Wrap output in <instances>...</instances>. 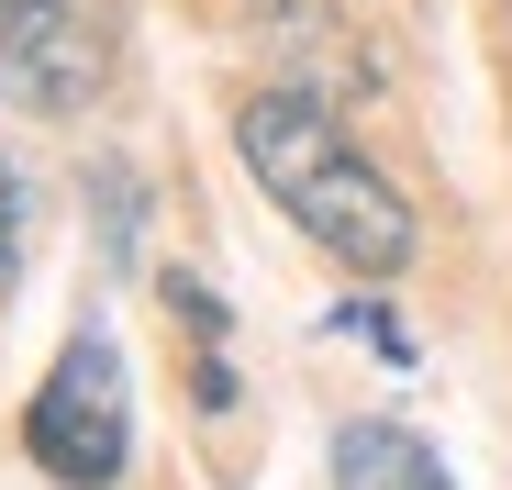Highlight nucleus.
<instances>
[{
    "label": "nucleus",
    "instance_id": "1",
    "mask_svg": "<svg viewBox=\"0 0 512 490\" xmlns=\"http://www.w3.org/2000/svg\"><path fill=\"white\" fill-rule=\"evenodd\" d=\"M234 156H245V179L268 190L323 257H346L357 279H401L412 268V201L357 156V134L312 90H256L234 112Z\"/></svg>",
    "mask_w": 512,
    "mask_h": 490
},
{
    "label": "nucleus",
    "instance_id": "2",
    "mask_svg": "<svg viewBox=\"0 0 512 490\" xmlns=\"http://www.w3.org/2000/svg\"><path fill=\"white\" fill-rule=\"evenodd\" d=\"M23 446L56 490H112L134 468V379H123V346L112 335H67L45 390L23 401Z\"/></svg>",
    "mask_w": 512,
    "mask_h": 490
},
{
    "label": "nucleus",
    "instance_id": "3",
    "mask_svg": "<svg viewBox=\"0 0 512 490\" xmlns=\"http://www.w3.org/2000/svg\"><path fill=\"white\" fill-rule=\"evenodd\" d=\"M123 56V0H0V101L12 112H90Z\"/></svg>",
    "mask_w": 512,
    "mask_h": 490
},
{
    "label": "nucleus",
    "instance_id": "4",
    "mask_svg": "<svg viewBox=\"0 0 512 490\" xmlns=\"http://www.w3.org/2000/svg\"><path fill=\"white\" fill-rule=\"evenodd\" d=\"M334 490H457V479H446V457L412 424L357 413V424H334Z\"/></svg>",
    "mask_w": 512,
    "mask_h": 490
},
{
    "label": "nucleus",
    "instance_id": "5",
    "mask_svg": "<svg viewBox=\"0 0 512 490\" xmlns=\"http://www.w3.org/2000/svg\"><path fill=\"white\" fill-rule=\"evenodd\" d=\"M23 234H34V201H23V179H12V156H0V290L23 279Z\"/></svg>",
    "mask_w": 512,
    "mask_h": 490
},
{
    "label": "nucleus",
    "instance_id": "6",
    "mask_svg": "<svg viewBox=\"0 0 512 490\" xmlns=\"http://www.w3.org/2000/svg\"><path fill=\"white\" fill-rule=\"evenodd\" d=\"M334 335H368V346H379L390 368H412V335H401V323H390L379 301H346V312H334Z\"/></svg>",
    "mask_w": 512,
    "mask_h": 490
},
{
    "label": "nucleus",
    "instance_id": "7",
    "mask_svg": "<svg viewBox=\"0 0 512 490\" xmlns=\"http://www.w3.org/2000/svg\"><path fill=\"white\" fill-rule=\"evenodd\" d=\"M101 212H112V268H134V179L123 168L101 179Z\"/></svg>",
    "mask_w": 512,
    "mask_h": 490
}]
</instances>
